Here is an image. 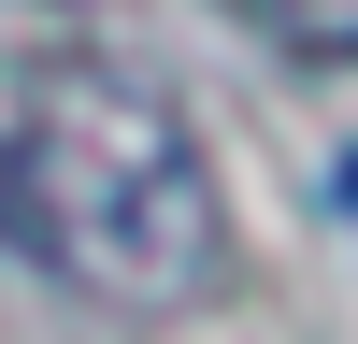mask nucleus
<instances>
[{
    "instance_id": "obj_1",
    "label": "nucleus",
    "mask_w": 358,
    "mask_h": 344,
    "mask_svg": "<svg viewBox=\"0 0 358 344\" xmlns=\"http://www.w3.org/2000/svg\"><path fill=\"white\" fill-rule=\"evenodd\" d=\"M0 229L101 315H187L229 273V201L201 129L115 57H43L0 129Z\"/></svg>"
},
{
    "instance_id": "obj_2",
    "label": "nucleus",
    "mask_w": 358,
    "mask_h": 344,
    "mask_svg": "<svg viewBox=\"0 0 358 344\" xmlns=\"http://www.w3.org/2000/svg\"><path fill=\"white\" fill-rule=\"evenodd\" d=\"M229 15L287 57H358V0H229Z\"/></svg>"
}]
</instances>
